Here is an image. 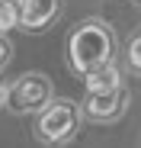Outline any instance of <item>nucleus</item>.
Listing matches in <instances>:
<instances>
[{"instance_id": "1", "label": "nucleus", "mask_w": 141, "mask_h": 148, "mask_svg": "<svg viewBox=\"0 0 141 148\" xmlns=\"http://www.w3.org/2000/svg\"><path fill=\"white\" fill-rule=\"evenodd\" d=\"M112 55H115V36L112 26L103 19H83L67 39V64L80 77L109 64Z\"/></svg>"}, {"instance_id": "2", "label": "nucleus", "mask_w": 141, "mask_h": 148, "mask_svg": "<svg viewBox=\"0 0 141 148\" xmlns=\"http://www.w3.org/2000/svg\"><path fill=\"white\" fill-rule=\"evenodd\" d=\"M80 129V103L58 97L35 119V138L45 145H67Z\"/></svg>"}, {"instance_id": "3", "label": "nucleus", "mask_w": 141, "mask_h": 148, "mask_svg": "<svg viewBox=\"0 0 141 148\" xmlns=\"http://www.w3.org/2000/svg\"><path fill=\"white\" fill-rule=\"evenodd\" d=\"M55 100V90H52V77L48 74H39V71H26L22 77H16L13 87H7V110L16 116H26V113H42Z\"/></svg>"}, {"instance_id": "4", "label": "nucleus", "mask_w": 141, "mask_h": 148, "mask_svg": "<svg viewBox=\"0 0 141 148\" xmlns=\"http://www.w3.org/2000/svg\"><path fill=\"white\" fill-rule=\"evenodd\" d=\"M128 106V87L119 84L112 90H103V93H87V100L80 106V116L93 119V122H112L119 119Z\"/></svg>"}, {"instance_id": "5", "label": "nucleus", "mask_w": 141, "mask_h": 148, "mask_svg": "<svg viewBox=\"0 0 141 148\" xmlns=\"http://www.w3.org/2000/svg\"><path fill=\"white\" fill-rule=\"evenodd\" d=\"M61 16V0H16V29L45 32Z\"/></svg>"}, {"instance_id": "6", "label": "nucleus", "mask_w": 141, "mask_h": 148, "mask_svg": "<svg viewBox=\"0 0 141 148\" xmlns=\"http://www.w3.org/2000/svg\"><path fill=\"white\" fill-rule=\"evenodd\" d=\"M83 84H87V93H103V90L119 87L122 84V74H119V68H115V61H109V64H103L96 71H90L83 77Z\"/></svg>"}, {"instance_id": "7", "label": "nucleus", "mask_w": 141, "mask_h": 148, "mask_svg": "<svg viewBox=\"0 0 141 148\" xmlns=\"http://www.w3.org/2000/svg\"><path fill=\"white\" fill-rule=\"evenodd\" d=\"M125 61H128V71L132 74H138L141 77V29L132 36V42H128V52H125Z\"/></svg>"}, {"instance_id": "8", "label": "nucleus", "mask_w": 141, "mask_h": 148, "mask_svg": "<svg viewBox=\"0 0 141 148\" xmlns=\"http://www.w3.org/2000/svg\"><path fill=\"white\" fill-rule=\"evenodd\" d=\"M10 29H16V7L0 3V36H7Z\"/></svg>"}, {"instance_id": "9", "label": "nucleus", "mask_w": 141, "mask_h": 148, "mask_svg": "<svg viewBox=\"0 0 141 148\" xmlns=\"http://www.w3.org/2000/svg\"><path fill=\"white\" fill-rule=\"evenodd\" d=\"M10 58H13V42L7 36H0V71L10 64Z\"/></svg>"}, {"instance_id": "10", "label": "nucleus", "mask_w": 141, "mask_h": 148, "mask_svg": "<svg viewBox=\"0 0 141 148\" xmlns=\"http://www.w3.org/2000/svg\"><path fill=\"white\" fill-rule=\"evenodd\" d=\"M3 100H7V84L0 81V106H3Z\"/></svg>"}, {"instance_id": "11", "label": "nucleus", "mask_w": 141, "mask_h": 148, "mask_svg": "<svg viewBox=\"0 0 141 148\" xmlns=\"http://www.w3.org/2000/svg\"><path fill=\"white\" fill-rule=\"evenodd\" d=\"M0 3H13V7H16V0H0Z\"/></svg>"}, {"instance_id": "12", "label": "nucleus", "mask_w": 141, "mask_h": 148, "mask_svg": "<svg viewBox=\"0 0 141 148\" xmlns=\"http://www.w3.org/2000/svg\"><path fill=\"white\" fill-rule=\"evenodd\" d=\"M135 3H141V0H135Z\"/></svg>"}]
</instances>
